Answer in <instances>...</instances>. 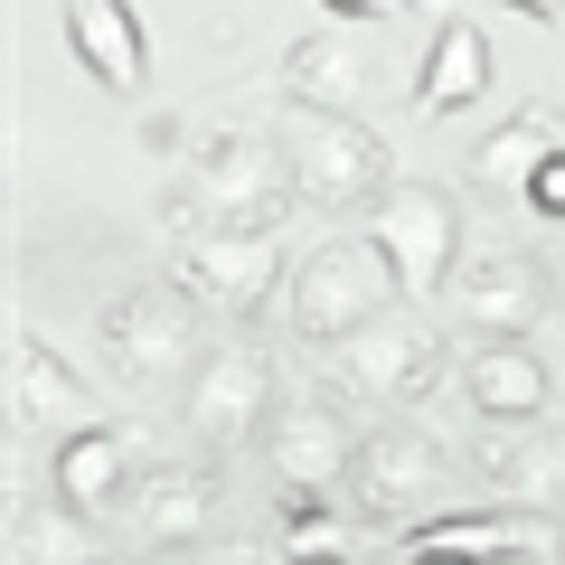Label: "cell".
Returning a JSON list of instances; mask_svg holds the SVG:
<instances>
[{
	"label": "cell",
	"instance_id": "obj_10",
	"mask_svg": "<svg viewBox=\"0 0 565 565\" xmlns=\"http://www.w3.org/2000/svg\"><path fill=\"white\" fill-rule=\"evenodd\" d=\"M546 255H462V274H452V311H462L481 340H527L546 311Z\"/></svg>",
	"mask_w": 565,
	"mask_h": 565
},
{
	"label": "cell",
	"instance_id": "obj_11",
	"mask_svg": "<svg viewBox=\"0 0 565 565\" xmlns=\"http://www.w3.org/2000/svg\"><path fill=\"white\" fill-rule=\"evenodd\" d=\"M132 434L122 424H76V434H57L47 444V500L57 509H85V519H114L122 500H132Z\"/></svg>",
	"mask_w": 565,
	"mask_h": 565
},
{
	"label": "cell",
	"instance_id": "obj_5",
	"mask_svg": "<svg viewBox=\"0 0 565 565\" xmlns=\"http://www.w3.org/2000/svg\"><path fill=\"white\" fill-rule=\"evenodd\" d=\"M292 170L311 207H377L396 189L386 132H367L359 114H321V104H292Z\"/></svg>",
	"mask_w": 565,
	"mask_h": 565
},
{
	"label": "cell",
	"instance_id": "obj_23",
	"mask_svg": "<svg viewBox=\"0 0 565 565\" xmlns=\"http://www.w3.org/2000/svg\"><path fill=\"white\" fill-rule=\"evenodd\" d=\"M519 207H537V217H546V226H556V217H565V151H546V161H537V180H527V189H519Z\"/></svg>",
	"mask_w": 565,
	"mask_h": 565
},
{
	"label": "cell",
	"instance_id": "obj_26",
	"mask_svg": "<svg viewBox=\"0 0 565 565\" xmlns=\"http://www.w3.org/2000/svg\"><path fill=\"white\" fill-rule=\"evenodd\" d=\"M282 565H359V556H349L340 537H311V546H292V556H282Z\"/></svg>",
	"mask_w": 565,
	"mask_h": 565
},
{
	"label": "cell",
	"instance_id": "obj_30",
	"mask_svg": "<svg viewBox=\"0 0 565 565\" xmlns=\"http://www.w3.org/2000/svg\"><path fill=\"white\" fill-rule=\"evenodd\" d=\"M490 565H537V556H490Z\"/></svg>",
	"mask_w": 565,
	"mask_h": 565
},
{
	"label": "cell",
	"instance_id": "obj_12",
	"mask_svg": "<svg viewBox=\"0 0 565 565\" xmlns=\"http://www.w3.org/2000/svg\"><path fill=\"white\" fill-rule=\"evenodd\" d=\"M434 490H444V444H434V434H367L359 444V471H349L359 519L396 527V519H415Z\"/></svg>",
	"mask_w": 565,
	"mask_h": 565
},
{
	"label": "cell",
	"instance_id": "obj_22",
	"mask_svg": "<svg viewBox=\"0 0 565 565\" xmlns=\"http://www.w3.org/2000/svg\"><path fill=\"white\" fill-rule=\"evenodd\" d=\"M20 556L29 565H104V519L85 509H20Z\"/></svg>",
	"mask_w": 565,
	"mask_h": 565
},
{
	"label": "cell",
	"instance_id": "obj_15",
	"mask_svg": "<svg viewBox=\"0 0 565 565\" xmlns=\"http://www.w3.org/2000/svg\"><path fill=\"white\" fill-rule=\"evenodd\" d=\"M66 47L85 57V76L104 95H141L151 85V29L132 0H66Z\"/></svg>",
	"mask_w": 565,
	"mask_h": 565
},
{
	"label": "cell",
	"instance_id": "obj_29",
	"mask_svg": "<svg viewBox=\"0 0 565 565\" xmlns=\"http://www.w3.org/2000/svg\"><path fill=\"white\" fill-rule=\"evenodd\" d=\"M405 565H471V556H405Z\"/></svg>",
	"mask_w": 565,
	"mask_h": 565
},
{
	"label": "cell",
	"instance_id": "obj_8",
	"mask_svg": "<svg viewBox=\"0 0 565 565\" xmlns=\"http://www.w3.org/2000/svg\"><path fill=\"white\" fill-rule=\"evenodd\" d=\"M444 330L424 321V311H377V321L359 330V340H340V386H359V396H386V405H415L444 386Z\"/></svg>",
	"mask_w": 565,
	"mask_h": 565
},
{
	"label": "cell",
	"instance_id": "obj_7",
	"mask_svg": "<svg viewBox=\"0 0 565 565\" xmlns=\"http://www.w3.org/2000/svg\"><path fill=\"white\" fill-rule=\"evenodd\" d=\"M274 367H264V349H207L199 359V377L180 386V415H189V434L207 444V462L217 452H236V444H264L274 434Z\"/></svg>",
	"mask_w": 565,
	"mask_h": 565
},
{
	"label": "cell",
	"instance_id": "obj_9",
	"mask_svg": "<svg viewBox=\"0 0 565 565\" xmlns=\"http://www.w3.org/2000/svg\"><path fill=\"white\" fill-rule=\"evenodd\" d=\"M359 424H349V405L330 396V386H302V396L274 405V434H264V452H274V481L282 490H349V471H359Z\"/></svg>",
	"mask_w": 565,
	"mask_h": 565
},
{
	"label": "cell",
	"instance_id": "obj_17",
	"mask_svg": "<svg viewBox=\"0 0 565 565\" xmlns=\"http://www.w3.org/2000/svg\"><path fill=\"white\" fill-rule=\"evenodd\" d=\"M546 546V519L537 509H452V519H415L405 527V556H537Z\"/></svg>",
	"mask_w": 565,
	"mask_h": 565
},
{
	"label": "cell",
	"instance_id": "obj_14",
	"mask_svg": "<svg viewBox=\"0 0 565 565\" xmlns=\"http://www.w3.org/2000/svg\"><path fill=\"white\" fill-rule=\"evenodd\" d=\"M10 415L39 424V434H76V424H104L95 415V386L57 359L29 321H10Z\"/></svg>",
	"mask_w": 565,
	"mask_h": 565
},
{
	"label": "cell",
	"instance_id": "obj_25",
	"mask_svg": "<svg viewBox=\"0 0 565 565\" xmlns=\"http://www.w3.org/2000/svg\"><path fill=\"white\" fill-rule=\"evenodd\" d=\"M321 10H330V20H396V10H405V0H321Z\"/></svg>",
	"mask_w": 565,
	"mask_h": 565
},
{
	"label": "cell",
	"instance_id": "obj_21",
	"mask_svg": "<svg viewBox=\"0 0 565 565\" xmlns=\"http://www.w3.org/2000/svg\"><path fill=\"white\" fill-rule=\"evenodd\" d=\"M546 151H565V114H556V104H519L500 132L471 141V180H481V189H509V199H519V189L537 180Z\"/></svg>",
	"mask_w": 565,
	"mask_h": 565
},
{
	"label": "cell",
	"instance_id": "obj_3",
	"mask_svg": "<svg viewBox=\"0 0 565 565\" xmlns=\"http://www.w3.org/2000/svg\"><path fill=\"white\" fill-rule=\"evenodd\" d=\"M367 236H377V255H386V274H396L405 302H434V292H452V274H462V207L434 180H396L367 207Z\"/></svg>",
	"mask_w": 565,
	"mask_h": 565
},
{
	"label": "cell",
	"instance_id": "obj_18",
	"mask_svg": "<svg viewBox=\"0 0 565 565\" xmlns=\"http://www.w3.org/2000/svg\"><path fill=\"white\" fill-rule=\"evenodd\" d=\"M462 396L481 405L490 424H537L546 396H556V377H546V359L527 340H481L462 359Z\"/></svg>",
	"mask_w": 565,
	"mask_h": 565
},
{
	"label": "cell",
	"instance_id": "obj_1",
	"mask_svg": "<svg viewBox=\"0 0 565 565\" xmlns=\"http://www.w3.org/2000/svg\"><path fill=\"white\" fill-rule=\"evenodd\" d=\"M292 199H302V170H292V141H274V132H207L199 161H189V189H180L199 236L207 226H282Z\"/></svg>",
	"mask_w": 565,
	"mask_h": 565
},
{
	"label": "cell",
	"instance_id": "obj_4",
	"mask_svg": "<svg viewBox=\"0 0 565 565\" xmlns=\"http://www.w3.org/2000/svg\"><path fill=\"white\" fill-rule=\"evenodd\" d=\"M104 359H114L122 386H189L207 359L199 340V302L180 282H151V292H122L104 302Z\"/></svg>",
	"mask_w": 565,
	"mask_h": 565
},
{
	"label": "cell",
	"instance_id": "obj_13",
	"mask_svg": "<svg viewBox=\"0 0 565 565\" xmlns=\"http://www.w3.org/2000/svg\"><path fill=\"white\" fill-rule=\"evenodd\" d=\"M122 519H132V546H161V556L207 546V519H217V462H161V471H141L132 500H122Z\"/></svg>",
	"mask_w": 565,
	"mask_h": 565
},
{
	"label": "cell",
	"instance_id": "obj_6",
	"mask_svg": "<svg viewBox=\"0 0 565 565\" xmlns=\"http://www.w3.org/2000/svg\"><path fill=\"white\" fill-rule=\"evenodd\" d=\"M170 282H180L199 311L255 321V311L274 302V282H292V274H282V226H207V236L180 245Z\"/></svg>",
	"mask_w": 565,
	"mask_h": 565
},
{
	"label": "cell",
	"instance_id": "obj_28",
	"mask_svg": "<svg viewBox=\"0 0 565 565\" xmlns=\"http://www.w3.org/2000/svg\"><path fill=\"white\" fill-rule=\"evenodd\" d=\"M546 274H556V282H565V217H556V226H546Z\"/></svg>",
	"mask_w": 565,
	"mask_h": 565
},
{
	"label": "cell",
	"instance_id": "obj_20",
	"mask_svg": "<svg viewBox=\"0 0 565 565\" xmlns=\"http://www.w3.org/2000/svg\"><path fill=\"white\" fill-rule=\"evenodd\" d=\"M481 95H490V39H481V20H444L434 47L415 57L405 104H415V114H462V104H481Z\"/></svg>",
	"mask_w": 565,
	"mask_h": 565
},
{
	"label": "cell",
	"instance_id": "obj_16",
	"mask_svg": "<svg viewBox=\"0 0 565 565\" xmlns=\"http://www.w3.org/2000/svg\"><path fill=\"white\" fill-rule=\"evenodd\" d=\"M481 481L500 490L509 509H565V444L537 434V424H490L481 434Z\"/></svg>",
	"mask_w": 565,
	"mask_h": 565
},
{
	"label": "cell",
	"instance_id": "obj_2",
	"mask_svg": "<svg viewBox=\"0 0 565 565\" xmlns=\"http://www.w3.org/2000/svg\"><path fill=\"white\" fill-rule=\"evenodd\" d=\"M386 292H396V274H386L377 236H330L292 264V330L311 349H340L386 311Z\"/></svg>",
	"mask_w": 565,
	"mask_h": 565
},
{
	"label": "cell",
	"instance_id": "obj_19",
	"mask_svg": "<svg viewBox=\"0 0 565 565\" xmlns=\"http://www.w3.org/2000/svg\"><path fill=\"white\" fill-rule=\"evenodd\" d=\"M274 95L282 104H321V114H359V104H367L359 39H330V29L292 39V47H282V66H274Z\"/></svg>",
	"mask_w": 565,
	"mask_h": 565
},
{
	"label": "cell",
	"instance_id": "obj_31",
	"mask_svg": "<svg viewBox=\"0 0 565 565\" xmlns=\"http://www.w3.org/2000/svg\"><path fill=\"white\" fill-rule=\"evenodd\" d=\"M104 565H122V556H104Z\"/></svg>",
	"mask_w": 565,
	"mask_h": 565
},
{
	"label": "cell",
	"instance_id": "obj_27",
	"mask_svg": "<svg viewBox=\"0 0 565 565\" xmlns=\"http://www.w3.org/2000/svg\"><path fill=\"white\" fill-rule=\"evenodd\" d=\"M509 10H519V20H546V29L565 20V0H509Z\"/></svg>",
	"mask_w": 565,
	"mask_h": 565
},
{
	"label": "cell",
	"instance_id": "obj_24",
	"mask_svg": "<svg viewBox=\"0 0 565 565\" xmlns=\"http://www.w3.org/2000/svg\"><path fill=\"white\" fill-rule=\"evenodd\" d=\"M161 565H264V546H180Z\"/></svg>",
	"mask_w": 565,
	"mask_h": 565
}]
</instances>
